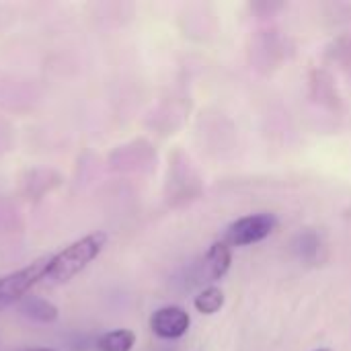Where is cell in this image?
Instances as JSON below:
<instances>
[{
  "mask_svg": "<svg viewBox=\"0 0 351 351\" xmlns=\"http://www.w3.org/2000/svg\"><path fill=\"white\" fill-rule=\"evenodd\" d=\"M278 226V218L274 214H253V216H245L234 220L228 228H226V237L224 243L228 247H245V245H253L259 243L263 239H267L274 228Z\"/></svg>",
  "mask_w": 351,
  "mask_h": 351,
  "instance_id": "obj_3",
  "label": "cell"
},
{
  "mask_svg": "<svg viewBox=\"0 0 351 351\" xmlns=\"http://www.w3.org/2000/svg\"><path fill=\"white\" fill-rule=\"evenodd\" d=\"M230 261H232V253L230 247L224 241H218L210 247L208 255H206V265H208V278L212 282L220 280L226 276V271L230 269Z\"/></svg>",
  "mask_w": 351,
  "mask_h": 351,
  "instance_id": "obj_6",
  "label": "cell"
},
{
  "mask_svg": "<svg viewBox=\"0 0 351 351\" xmlns=\"http://www.w3.org/2000/svg\"><path fill=\"white\" fill-rule=\"evenodd\" d=\"M317 351H329V350H317Z\"/></svg>",
  "mask_w": 351,
  "mask_h": 351,
  "instance_id": "obj_10",
  "label": "cell"
},
{
  "mask_svg": "<svg viewBox=\"0 0 351 351\" xmlns=\"http://www.w3.org/2000/svg\"><path fill=\"white\" fill-rule=\"evenodd\" d=\"M136 346V333L130 329H113L103 333L97 343V351H132Z\"/></svg>",
  "mask_w": 351,
  "mask_h": 351,
  "instance_id": "obj_7",
  "label": "cell"
},
{
  "mask_svg": "<svg viewBox=\"0 0 351 351\" xmlns=\"http://www.w3.org/2000/svg\"><path fill=\"white\" fill-rule=\"evenodd\" d=\"M189 315L181 306H162L152 313L148 325L150 331L160 337V339H179L187 333L189 329Z\"/></svg>",
  "mask_w": 351,
  "mask_h": 351,
  "instance_id": "obj_4",
  "label": "cell"
},
{
  "mask_svg": "<svg viewBox=\"0 0 351 351\" xmlns=\"http://www.w3.org/2000/svg\"><path fill=\"white\" fill-rule=\"evenodd\" d=\"M16 311H19L25 319H29V321H33V323H39V325H51V323H56L58 317H60V311H58V306H56L53 302H49V300L43 298V296H35V294L25 296V298L16 304Z\"/></svg>",
  "mask_w": 351,
  "mask_h": 351,
  "instance_id": "obj_5",
  "label": "cell"
},
{
  "mask_svg": "<svg viewBox=\"0 0 351 351\" xmlns=\"http://www.w3.org/2000/svg\"><path fill=\"white\" fill-rule=\"evenodd\" d=\"M47 259L49 257H39V259L27 263L25 267L0 278V311L6 306H12V304L16 306L25 296H29L33 286L41 284Z\"/></svg>",
  "mask_w": 351,
  "mask_h": 351,
  "instance_id": "obj_2",
  "label": "cell"
},
{
  "mask_svg": "<svg viewBox=\"0 0 351 351\" xmlns=\"http://www.w3.org/2000/svg\"><path fill=\"white\" fill-rule=\"evenodd\" d=\"M193 304H195L197 313H202V315H214V313H218L224 306V294H222L220 288L210 286V288L202 290L195 296Z\"/></svg>",
  "mask_w": 351,
  "mask_h": 351,
  "instance_id": "obj_8",
  "label": "cell"
},
{
  "mask_svg": "<svg viewBox=\"0 0 351 351\" xmlns=\"http://www.w3.org/2000/svg\"><path fill=\"white\" fill-rule=\"evenodd\" d=\"M21 351H56V350H49V348H27V350H21Z\"/></svg>",
  "mask_w": 351,
  "mask_h": 351,
  "instance_id": "obj_9",
  "label": "cell"
},
{
  "mask_svg": "<svg viewBox=\"0 0 351 351\" xmlns=\"http://www.w3.org/2000/svg\"><path fill=\"white\" fill-rule=\"evenodd\" d=\"M107 241L109 237L103 230H95L72 241L70 245H66L64 249H60L56 255L47 259L41 284L56 288V286H64L72 282L103 253V249L107 247Z\"/></svg>",
  "mask_w": 351,
  "mask_h": 351,
  "instance_id": "obj_1",
  "label": "cell"
}]
</instances>
